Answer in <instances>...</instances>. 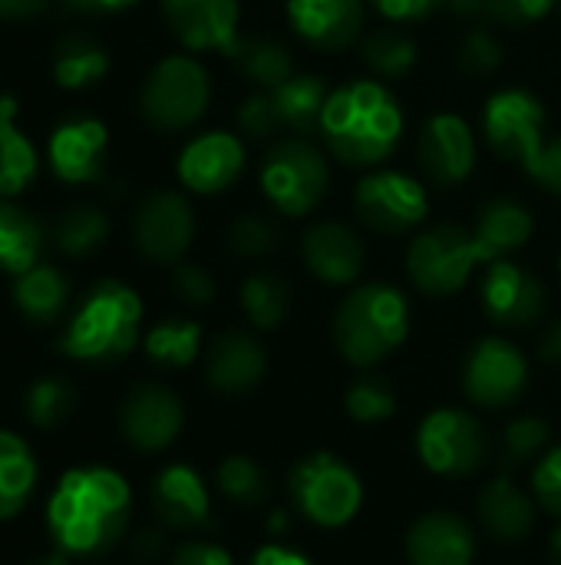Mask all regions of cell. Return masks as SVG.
<instances>
[{"mask_svg": "<svg viewBox=\"0 0 561 565\" xmlns=\"http://www.w3.org/2000/svg\"><path fill=\"white\" fill-rule=\"evenodd\" d=\"M172 288L175 295L192 305V308H205L215 301V278L202 268V265H192V262H179L175 265V275H172Z\"/></svg>", "mask_w": 561, "mask_h": 565, "instance_id": "f6af8a7d", "label": "cell"}, {"mask_svg": "<svg viewBox=\"0 0 561 565\" xmlns=\"http://www.w3.org/2000/svg\"><path fill=\"white\" fill-rule=\"evenodd\" d=\"M251 565H311L304 556H298V553H288V550H281V546H268V550H261L258 556H255V563Z\"/></svg>", "mask_w": 561, "mask_h": 565, "instance_id": "11a10c76", "label": "cell"}, {"mask_svg": "<svg viewBox=\"0 0 561 565\" xmlns=\"http://www.w3.org/2000/svg\"><path fill=\"white\" fill-rule=\"evenodd\" d=\"M142 301L122 281H99L76 308L60 348L76 361L109 364L126 358L139 341Z\"/></svg>", "mask_w": 561, "mask_h": 565, "instance_id": "277c9868", "label": "cell"}, {"mask_svg": "<svg viewBox=\"0 0 561 565\" xmlns=\"http://www.w3.org/2000/svg\"><path fill=\"white\" fill-rule=\"evenodd\" d=\"M69 301V281L56 265H33L13 281V305L33 324H53Z\"/></svg>", "mask_w": 561, "mask_h": 565, "instance_id": "83f0119b", "label": "cell"}, {"mask_svg": "<svg viewBox=\"0 0 561 565\" xmlns=\"http://www.w3.org/2000/svg\"><path fill=\"white\" fill-rule=\"evenodd\" d=\"M288 20L304 43L334 53L360 40L367 10L364 0H288Z\"/></svg>", "mask_w": 561, "mask_h": 565, "instance_id": "ffe728a7", "label": "cell"}, {"mask_svg": "<svg viewBox=\"0 0 561 565\" xmlns=\"http://www.w3.org/2000/svg\"><path fill=\"white\" fill-rule=\"evenodd\" d=\"M40 172L33 139L17 126V96L0 93V199L20 195Z\"/></svg>", "mask_w": 561, "mask_h": 565, "instance_id": "484cf974", "label": "cell"}, {"mask_svg": "<svg viewBox=\"0 0 561 565\" xmlns=\"http://www.w3.org/2000/svg\"><path fill=\"white\" fill-rule=\"evenodd\" d=\"M539 358L546 364H561V321H555L542 338H539Z\"/></svg>", "mask_w": 561, "mask_h": 565, "instance_id": "f5cc1de1", "label": "cell"}, {"mask_svg": "<svg viewBox=\"0 0 561 565\" xmlns=\"http://www.w3.org/2000/svg\"><path fill=\"white\" fill-rule=\"evenodd\" d=\"M410 331L407 298L384 281L354 288L334 318V341L341 354L357 367H374L390 358Z\"/></svg>", "mask_w": 561, "mask_h": 565, "instance_id": "3957f363", "label": "cell"}, {"mask_svg": "<svg viewBox=\"0 0 561 565\" xmlns=\"http://www.w3.org/2000/svg\"><path fill=\"white\" fill-rule=\"evenodd\" d=\"M417 166L436 189L463 185L476 166V136L456 113H436L423 122L417 139Z\"/></svg>", "mask_w": 561, "mask_h": 565, "instance_id": "7c38bea8", "label": "cell"}, {"mask_svg": "<svg viewBox=\"0 0 561 565\" xmlns=\"http://www.w3.org/2000/svg\"><path fill=\"white\" fill-rule=\"evenodd\" d=\"M486 315L503 328H529L546 311V285L522 265L499 258L483 275Z\"/></svg>", "mask_w": 561, "mask_h": 565, "instance_id": "2e32d148", "label": "cell"}, {"mask_svg": "<svg viewBox=\"0 0 561 565\" xmlns=\"http://www.w3.org/2000/svg\"><path fill=\"white\" fill-rule=\"evenodd\" d=\"M36 483V463L26 444L0 430V520H10L23 510Z\"/></svg>", "mask_w": 561, "mask_h": 565, "instance_id": "d6a6232c", "label": "cell"}, {"mask_svg": "<svg viewBox=\"0 0 561 565\" xmlns=\"http://www.w3.org/2000/svg\"><path fill=\"white\" fill-rule=\"evenodd\" d=\"M162 550H165L162 533H155V530L139 533V540H136V553H139L142 559H159V556H162Z\"/></svg>", "mask_w": 561, "mask_h": 565, "instance_id": "9f6ffc18", "label": "cell"}, {"mask_svg": "<svg viewBox=\"0 0 561 565\" xmlns=\"http://www.w3.org/2000/svg\"><path fill=\"white\" fill-rule=\"evenodd\" d=\"M218 487L238 507H258L268 500V477L251 457H228L218 467Z\"/></svg>", "mask_w": 561, "mask_h": 565, "instance_id": "f35d334b", "label": "cell"}, {"mask_svg": "<svg viewBox=\"0 0 561 565\" xmlns=\"http://www.w3.org/2000/svg\"><path fill=\"white\" fill-rule=\"evenodd\" d=\"M155 516L172 530H195L208 523V490L202 477L188 467H169L152 487Z\"/></svg>", "mask_w": 561, "mask_h": 565, "instance_id": "d4e9b609", "label": "cell"}, {"mask_svg": "<svg viewBox=\"0 0 561 565\" xmlns=\"http://www.w3.org/2000/svg\"><path fill=\"white\" fill-rule=\"evenodd\" d=\"M182 420H185V414H182L179 397L172 391L159 387V384L132 387L126 404H122V414H119L126 440L136 450H145V454L169 447L179 437Z\"/></svg>", "mask_w": 561, "mask_h": 565, "instance_id": "d6986e66", "label": "cell"}, {"mask_svg": "<svg viewBox=\"0 0 561 565\" xmlns=\"http://www.w3.org/2000/svg\"><path fill=\"white\" fill-rule=\"evenodd\" d=\"M195 238L192 202L175 189L145 195L132 215V242L142 258L155 265H179Z\"/></svg>", "mask_w": 561, "mask_h": 565, "instance_id": "30bf717a", "label": "cell"}, {"mask_svg": "<svg viewBox=\"0 0 561 565\" xmlns=\"http://www.w3.org/2000/svg\"><path fill=\"white\" fill-rule=\"evenodd\" d=\"M172 565H235V563H231V556H228L225 550H218V546H212V543H188V546H182V550L175 553Z\"/></svg>", "mask_w": 561, "mask_h": 565, "instance_id": "f907efd6", "label": "cell"}, {"mask_svg": "<svg viewBox=\"0 0 561 565\" xmlns=\"http://www.w3.org/2000/svg\"><path fill=\"white\" fill-rule=\"evenodd\" d=\"M321 136L347 166H380L393 156L403 136V109L377 79H357L331 89Z\"/></svg>", "mask_w": 561, "mask_h": 565, "instance_id": "6da1fadb", "label": "cell"}, {"mask_svg": "<svg viewBox=\"0 0 561 565\" xmlns=\"http://www.w3.org/2000/svg\"><path fill=\"white\" fill-rule=\"evenodd\" d=\"M109 73V53L86 33H69L56 43L53 79L60 89H89Z\"/></svg>", "mask_w": 561, "mask_h": 565, "instance_id": "1f68e13d", "label": "cell"}, {"mask_svg": "<svg viewBox=\"0 0 561 565\" xmlns=\"http://www.w3.org/2000/svg\"><path fill=\"white\" fill-rule=\"evenodd\" d=\"M228 56L238 63L245 79L255 89H265V93L284 86L294 76V56L274 36H258V33L255 36H238V43H235V50Z\"/></svg>", "mask_w": 561, "mask_h": 565, "instance_id": "f546056e", "label": "cell"}, {"mask_svg": "<svg viewBox=\"0 0 561 565\" xmlns=\"http://www.w3.org/2000/svg\"><path fill=\"white\" fill-rule=\"evenodd\" d=\"M278 242H281V232L274 218L261 212H245L228 228V245L238 258H265L278 248Z\"/></svg>", "mask_w": 561, "mask_h": 565, "instance_id": "ab89813d", "label": "cell"}, {"mask_svg": "<svg viewBox=\"0 0 561 565\" xmlns=\"http://www.w3.org/2000/svg\"><path fill=\"white\" fill-rule=\"evenodd\" d=\"M129 523V487L112 470H73L50 500V530L63 553H103Z\"/></svg>", "mask_w": 561, "mask_h": 565, "instance_id": "7a4b0ae2", "label": "cell"}, {"mask_svg": "<svg viewBox=\"0 0 561 565\" xmlns=\"http://www.w3.org/2000/svg\"><path fill=\"white\" fill-rule=\"evenodd\" d=\"M397 394L384 377H357L347 391V414L360 424H380L393 414Z\"/></svg>", "mask_w": 561, "mask_h": 565, "instance_id": "60d3db41", "label": "cell"}, {"mask_svg": "<svg viewBox=\"0 0 561 565\" xmlns=\"http://www.w3.org/2000/svg\"><path fill=\"white\" fill-rule=\"evenodd\" d=\"M483 132L496 156L526 162L546 142V109L529 89H499L483 109Z\"/></svg>", "mask_w": 561, "mask_h": 565, "instance_id": "8fae6325", "label": "cell"}, {"mask_svg": "<svg viewBox=\"0 0 561 565\" xmlns=\"http://www.w3.org/2000/svg\"><path fill=\"white\" fill-rule=\"evenodd\" d=\"M162 17L185 50L231 53L238 43V0H162Z\"/></svg>", "mask_w": 561, "mask_h": 565, "instance_id": "e0dca14e", "label": "cell"}, {"mask_svg": "<svg viewBox=\"0 0 561 565\" xmlns=\"http://www.w3.org/2000/svg\"><path fill=\"white\" fill-rule=\"evenodd\" d=\"M360 56L380 79H403L417 66V43L400 26H377L364 36Z\"/></svg>", "mask_w": 561, "mask_h": 565, "instance_id": "836d02e7", "label": "cell"}, {"mask_svg": "<svg viewBox=\"0 0 561 565\" xmlns=\"http://www.w3.org/2000/svg\"><path fill=\"white\" fill-rule=\"evenodd\" d=\"M202 348V331L195 321L185 318H169L155 324L145 338V351L155 364L162 367H185L198 358Z\"/></svg>", "mask_w": 561, "mask_h": 565, "instance_id": "8d00e7d4", "label": "cell"}, {"mask_svg": "<svg viewBox=\"0 0 561 565\" xmlns=\"http://www.w3.org/2000/svg\"><path fill=\"white\" fill-rule=\"evenodd\" d=\"M43 225L10 199H0V271L23 275L40 265Z\"/></svg>", "mask_w": 561, "mask_h": 565, "instance_id": "f1b7e54d", "label": "cell"}, {"mask_svg": "<svg viewBox=\"0 0 561 565\" xmlns=\"http://www.w3.org/2000/svg\"><path fill=\"white\" fill-rule=\"evenodd\" d=\"M76 407V391L63 377H43L26 391V417L33 427H56Z\"/></svg>", "mask_w": 561, "mask_h": 565, "instance_id": "74e56055", "label": "cell"}, {"mask_svg": "<svg viewBox=\"0 0 561 565\" xmlns=\"http://www.w3.org/2000/svg\"><path fill=\"white\" fill-rule=\"evenodd\" d=\"M139 0H66V7L79 10V13H112V10H126Z\"/></svg>", "mask_w": 561, "mask_h": 565, "instance_id": "db71d44e", "label": "cell"}, {"mask_svg": "<svg viewBox=\"0 0 561 565\" xmlns=\"http://www.w3.org/2000/svg\"><path fill=\"white\" fill-rule=\"evenodd\" d=\"M301 255H304L308 271L327 285H350L364 271V262H367L364 242L344 222L311 225L304 232Z\"/></svg>", "mask_w": 561, "mask_h": 565, "instance_id": "44dd1931", "label": "cell"}, {"mask_svg": "<svg viewBox=\"0 0 561 565\" xmlns=\"http://www.w3.org/2000/svg\"><path fill=\"white\" fill-rule=\"evenodd\" d=\"M483 262L479 245L463 225H433L410 242L407 271L423 295L446 298L456 295Z\"/></svg>", "mask_w": 561, "mask_h": 565, "instance_id": "52a82bcc", "label": "cell"}, {"mask_svg": "<svg viewBox=\"0 0 561 565\" xmlns=\"http://www.w3.org/2000/svg\"><path fill=\"white\" fill-rule=\"evenodd\" d=\"M526 381H529V364L516 344L503 338H486L470 351L463 384L473 404L506 407L526 391Z\"/></svg>", "mask_w": 561, "mask_h": 565, "instance_id": "5bb4252c", "label": "cell"}, {"mask_svg": "<svg viewBox=\"0 0 561 565\" xmlns=\"http://www.w3.org/2000/svg\"><path fill=\"white\" fill-rule=\"evenodd\" d=\"M526 172L552 195H561V136L546 139L526 162Z\"/></svg>", "mask_w": 561, "mask_h": 565, "instance_id": "7dc6e473", "label": "cell"}, {"mask_svg": "<svg viewBox=\"0 0 561 565\" xmlns=\"http://www.w3.org/2000/svg\"><path fill=\"white\" fill-rule=\"evenodd\" d=\"M331 185V169L324 152L304 136L278 139L261 162L265 199L291 218H301L321 205Z\"/></svg>", "mask_w": 561, "mask_h": 565, "instance_id": "8992f818", "label": "cell"}, {"mask_svg": "<svg viewBox=\"0 0 561 565\" xmlns=\"http://www.w3.org/2000/svg\"><path fill=\"white\" fill-rule=\"evenodd\" d=\"M265 371H268L265 348L245 331H225L222 338H215L205 358L208 384L218 394H248L261 384Z\"/></svg>", "mask_w": 561, "mask_h": 565, "instance_id": "7402d4cb", "label": "cell"}, {"mask_svg": "<svg viewBox=\"0 0 561 565\" xmlns=\"http://www.w3.org/2000/svg\"><path fill=\"white\" fill-rule=\"evenodd\" d=\"M106 146H109V132L99 119L89 116L66 119L53 129L46 142L50 169L56 172V179L69 185L96 182L106 166Z\"/></svg>", "mask_w": 561, "mask_h": 565, "instance_id": "ac0fdd59", "label": "cell"}, {"mask_svg": "<svg viewBox=\"0 0 561 565\" xmlns=\"http://www.w3.org/2000/svg\"><path fill=\"white\" fill-rule=\"evenodd\" d=\"M446 0H374V7L390 17V20H420L427 13H433L436 7H443Z\"/></svg>", "mask_w": 561, "mask_h": 565, "instance_id": "681fc988", "label": "cell"}, {"mask_svg": "<svg viewBox=\"0 0 561 565\" xmlns=\"http://www.w3.org/2000/svg\"><path fill=\"white\" fill-rule=\"evenodd\" d=\"M241 308L248 315V321L261 331L278 328L288 311H291V285L281 275L271 271H255L245 285H241Z\"/></svg>", "mask_w": 561, "mask_h": 565, "instance_id": "e575fe53", "label": "cell"}, {"mask_svg": "<svg viewBox=\"0 0 561 565\" xmlns=\"http://www.w3.org/2000/svg\"><path fill=\"white\" fill-rule=\"evenodd\" d=\"M446 7L460 17V20H473L479 13L489 10V0H446Z\"/></svg>", "mask_w": 561, "mask_h": 565, "instance_id": "6f0895ef", "label": "cell"}, {"mask_svg": "<svg viewBox=\"0 0 561 565\" xmlns=\"http://www.w3.org/2000/svg\"><path fill=\"white\" fill-rule=\"evenodd\" d=\"M281 122L284 129H294V136H311L314 129H321L324 119V106H327V83L317 73H294L284 86L271 89Z\"/></svg>", "mask_w": 561, "mask_h": 565, "instance_id": "4dcf8cb0", "label": "cell"}, {"mask_svg": "<svg viewBox=\"0 0 561 565\" xmlns=\"http://www.w3.org/2000/svg\"><path fill=\"white\" fill-rule=\"evenodd\" d=\"M245 169V142L235 132L208 129L185 142L179 152V179L188 192L198 195H218Z\"/></svg>", "mask_w": 561, "mask_h": 565, "instance_id": "9a60e30c", "label": "cell"}, {"mask_svg": "<svg viewBox=\"0 0 561 565\" xmlns=\"http://www.w3.org/2000/svg\"><path fill=\"white\" fill-rule=\"evenodd\" d=\"M549 444V427L539 417H519L506 427V440H503V454L509 460V467H519L526 460H536Z\"/></svg>", "mask_w": 561, "mask_h": 565, "instance_id": "ee69618b", "label": "cell"}, {"mask_svg": "<svg viewBox=\"0 0 561 565\" xmlns=\"http://www.w3.org/2000/svg\"><path fill=\"white\" fill-rule=\"evenodd\" d=\"M473 530L450 513L423 516L407 536V556L413 565H473Z\"/></svg>", "mask_w": 561, "mask_h": 565, "instance_id": "cb8c5ba5", "label": "cell"}, {"mask_svg": "<svg viewBox=\"0 0 561 565\" xmlns=\"http://www.w3.org/2000/svg\"><path fill=\"white\" fill-rule=\"evenodd\" d=\"M354 209L367 228L380 235H403L427 218L430 199L420 179L397 169H380L360 179L354 192Z\"/></svg>", "mask_w": 561, "mask_h": 565, "instance_id": "9c48e42d", "label": "cell"}, {"mask_svg": "<svg viewBox=\"0 0 561 565\" xmlns=\"http://www.w3.org/2000/svg\"><path fill=\"white\" fill-rule=\"evenodd\" d=\"M549 550H552V563L561 565V526L552 533V546Z\"/></svg>", "mask_w": 561, "mask_h": 565, "instance_id": "680465c9", "label": "cell"}, {"mask_svg": "<svg viewBox=\"0 0 561 565\" xmlns=\"http://www.w3.org/2000/svg\"><path fill=\"white\" fill-rule=\"evenodd\" d=\"M486 430L466 411H436L420 427V457L430 470L466 477L486 460Z\"/></svg>", "mask_w": 561, "mask_h": 565, "instance_id": "4fadbf2b", "label": "cell"}, {"mask_svg": "<svg viewBox=\"0 0 561 565\" xmlns=\"http://www.w3.org/2000/svg\"><path fill=\"white\" fill-rule=\"evenodd\" d=\"M106 238H109V218L96 205L79 202L56 218V248L69 258H83L96 252Z\"/></svg>", "mask_w": 561, "mask_h": 565, "instance_id": "d590c367", "label": "cell"}, {"mask_svg": "<svg viewBox=\"0 0 561 565\" xmlns=\"http://www.w3.org/2000/svg\"><path fill=\"white\" fill-rule=\"evenodd\" d=\"M483 262H499L513 252H519L532 232H536V218L532 212L519 202V199H489L479 212H476V225L470 228Z\"/></svg>", "mask_w": 561, "mask_h": 565, "instance_id": "603a6c76", "label": "cell"}, {"mask_svg": "<svg viewBox=\"0 0 561 565\" xmlns=\"http://www.w3.org/2000/svg\"><path fill=\"white\" fill-rule=\"evenodd\" d=\"M559 0H489V17L503 26H529V23H539L552 13Z\"/></svg>", "mask_w": 561, "mask_h": 565, "instance_id": "bcb514c9", "label": "cell"}, {"mask_svg": "<svg viewBox=\"0 0 561 565\" xmlns=\"http://www.w3.org/2000/svg\"><path fill=\"white\" fill-rule=\"evenodd\" d=\"M208 99H212L208 70L188 53L159 60L139 89V109L145 122L159 132H182L195 126L205 116Z\"/></svg>", "mask_w": 561, "mask_h": 565, "instance_id": "5b68a950", "label": "cell"}, {"mask_svg": "<svg viewBox=\"0 0 561 565\" xmlns=\"http://www.w3.org/2000/svg\"><path fill=\"white\" fill-rule=\"evenodd\" d=\"M532 487H536L539 503H542L549 513L561 516V447L542 457V463L536 467Z\"/></svg>", "mask_w": 561, "mask_h": 565, "instance_id": "c3c4849f", "label": "cell"}, {"mask_svg": "<svg viewBox=\"0 0 561 565\" xmlns=\"http://www.w3.org/2000/svg\"><path fill=\"white\" fill-rule=\"evenodd\" d=\"M30 565H69L63 559V553H53V556H40V559H33Z\"/></svg>", "mask_w": 561, "mask_h": 565, "instance_id": "91938a15", "label": "cell"}, {"mask_svg": "<svg viewBox=\"0 0 561 565\" xmlns=\"http://www.w3.org/2000/svg\"><path fill=\"white\" fill-rule=\"evenodd\" d=\"M235 119H238V129H241L248 139H274V136L284 129L281 113H278V103H274V96L265 93V89H255V93L238 106Z\"/></svg>", "mask_w": 561, "mask_h": 565, "instance_id": "7bdbcfd3", "label": "cell"}, {"mask_svg": "<svg viewBox=\"0 0 561 565\" xmlns=\"http://www.w3.org/2000/svg\"><path fill=\"white\" fill-rule=\"evenodd\" d=\"M291 497L311 523L344 526L360 510V480L344 460L314 454L291 473Z\"/></svg>", "mask_w": 561, "mask_h": 565, "instance_id": "ba28073f", "label": "cell"}, {"mask_svg": "<svg viewBox=\"0 0 561 565\" xmlns=\"http://www.w3.org/2000/svg\"><path fill=\"white\" fill-rule=\"evenodd\" d=\"M46 10V0H0V20H30Z\"/></svg>", "mask_w": 561, "mask_h": 565, "instance_id": "816d5d0a", "label": "cell"}, {"mask_svg": "<svg viewBox=\"0 0 561 565\" xmlns=\"http://www.w3.org/2000/svg\"><path fill=\"white\" fill-rule=\"evenodd\" d=\"M479 520L496 540L519 543L536 526V507L509 477H499L479 493Z\"/></svg>", "mask_w": 561, "mask_h": 565, "instance_id": "4316f807", "label": "cell"}, {"mask_svg": "<svg viewBox=\"0 0 561 565\" xmlns=\"http://www.w3.org/2000/svg\"><path fill=\"white\" fill-rule=\"evenodd\" d=\"M456 63L460 70H466L470 76H493L503 66V46L496 40L493 30L486 26H473L456 50Z\"/></svg>", "mask_w": 561, "mask_h": 565, "instance_id": "b9f144b4", "label": "cell"}]
</instances>
